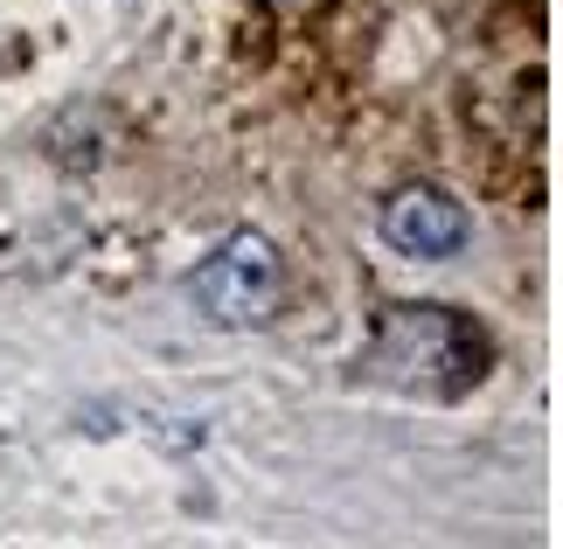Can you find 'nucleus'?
Segmentation results:
<instances>
[{
  "instance_id": "1",
  "label": "nucleus",
  "mask_w": 563,
  "mask_h": 549,
  "mask_svg": "<svg viewBox=\"0 0 563 549\" xmlns=\"http://www.w3.org/2000/svg\"><path fill=\"white\" fill-rule=\"evenodd\" d=\"M362 376L404 389V397H424V404H452L487 376V341L452 306H383L369 355H362Z\"/></svg>"
},
{
  "instance_id": "2",
  "label": "nucleus",
  "mask_w": 563,
  "mask_h": 549,
  "mask_svg": "<svg viewBox=\"0 0 563 549\" xmlns=\"http://www.w3.org/2000/svg\"><path fill=\"white\" fill-rule=\"evenodd\" d=\"M188 299H195V314L216 320V327H257V320H272L278 299H286V278H278L272 237L251 230V223L223 230L202 257H195Z\"/></svg>"
},
{
  "instance_id": "3",
  "label": "nucleus",
  "mask_w": 563,
  "mask_h": 549,
  "mask_svg": "<svg viewBox=\"0 0 563 549\" xmlns=\"http://www.w3.org/2000/svg\"><path fill=\"white\" fill-rule=\"evenodd\" d=\"M466 237H473L466 209L452 202L445 188H431V182H404L383 202V244L404 251V257H424V265L431 257H460Z\"/></svg>"
},
{
  "instance_id": "4",
  "label": "nucleus",
  "mask_w": 563,
  "mask_h": 549,
  "mask_svg": "<svg viewBox=\"0 0 563 549\" xmlns=\"http://www.w3.org/2000/svg\"><path fill=\"white\" fill-rule=\"evenodd\" d=\"M265 8H278V14H313L320 0H265Z\"/></svg>"
}]
</instances>
